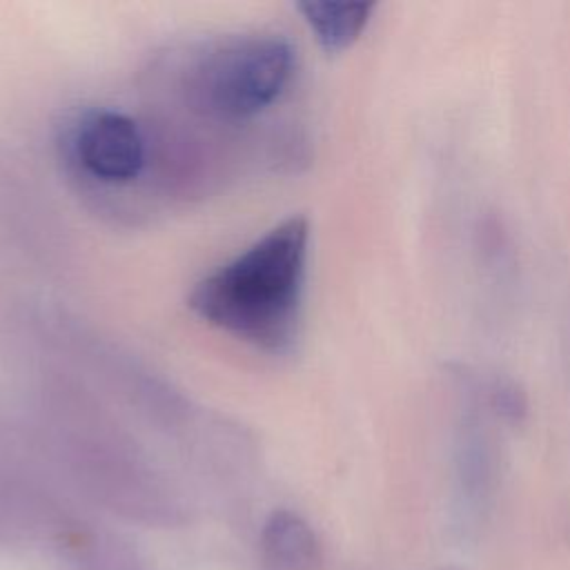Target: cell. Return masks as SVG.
I'll return each mask as SVG.
<instances>
[{
    "label": "cell",
    "instance_id": "2",
    "mask_svg": "<svg viewBox=\"0 0 570 570\" xmlns=\"http://www.w3.org/2000/svg\"><path fill=\"white\" fill-rule=\"evenodd\" d=\"M294 49L278 33L232 36L200 56L187 78L196 107L223 120L252 118L287 87Z\"/></svg>",
    "mask_w": 570,
    "mask_h": 570
},
{
    "label": "cell",
    "instance_id": "1",
    "mask_svg": "<svg viewBox=\"0 0 570 570\" xmlns=\"http://www.w3.org/2000/svg\"><path fill=\"white\" fill-rule=\"evenodd\" d=\"M309 223L292 216L203 276L189 307L207 323L265 352H285L298 332Z\"/></svg>",
    "mask_w": 570,
    "mask_h": 570
},
{
    "label": "cell",
    "instance_id": "4",
    "mask_svg": "<svg viewBox=\"0 0 570 570\" xmlns=\"http://www.w3.org/2000/svg\"><path fill=\"white\" fill-rule=\"evenodd\" d=\"M263 548L274 570H312L318 559L314 532L292 512H276L267 521Z\"/></svg>",
    "mask_w": 570,
    "mask_h": 570
},
{
    "label": "cell",
    "instance_id": "5",
    "mask_svg": "<svg viewBox=\"0 0 570 570\" xmlns=\"http://www.w3.org/2000/svg\"><path fill=\"white\" fill-rule=\"evenodd\" d=\"M316 40L327 51H343L365 29L372 2H305L298 7Z\"/></svg>",
    "mask_w": 570,
    "mask_h": 570
},
{
    "label": "cell",
    "instance_id": "3",
    "mask_svg": "<svg viewBox=\"0 0 570 570\" xmlns=\"http://www.w3.org/2000/svg\"><path fill=\"white\" fill-rule=\"evenodd\" d=\"M76 163L102 183L134 180L145 165V136L136 120L120 111L85 114L71 129Z\"/></svg>",
    "mask_w": 570,
    "mask_h": 570
}]
</instances>
